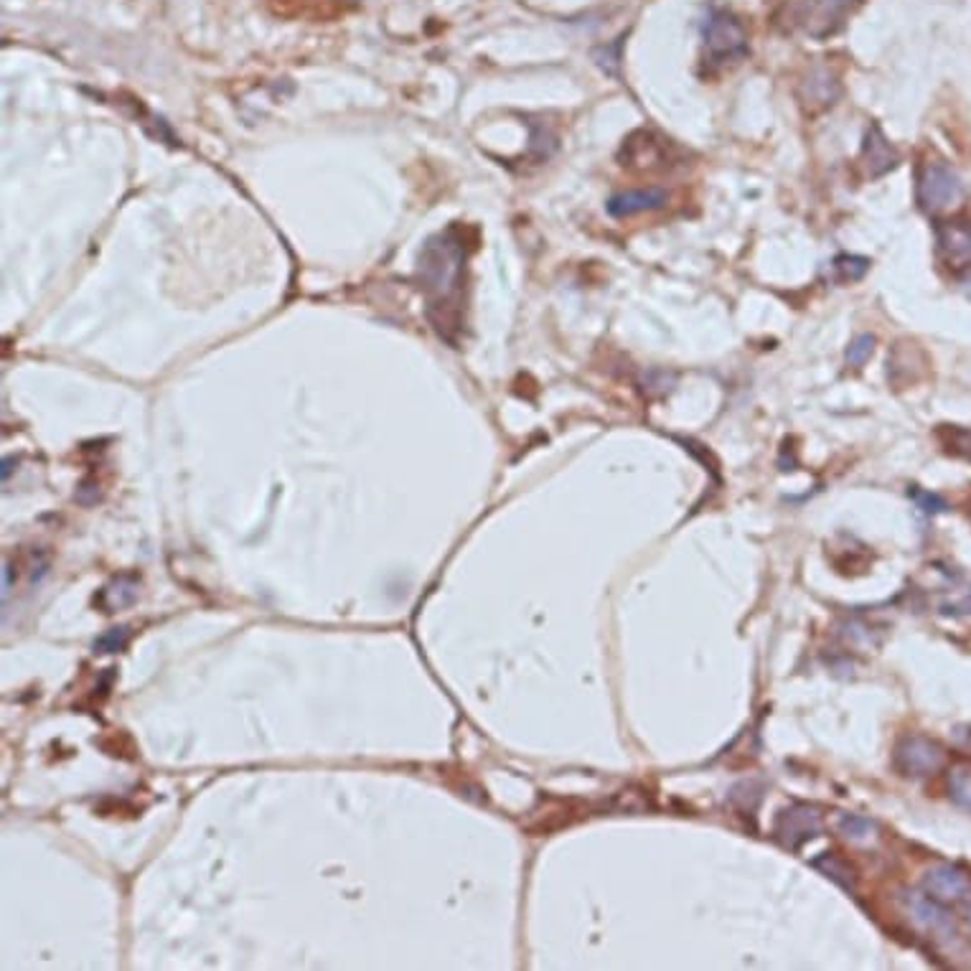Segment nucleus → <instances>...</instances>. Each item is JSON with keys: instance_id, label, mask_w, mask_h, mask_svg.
I'll return each instance as SVG.
<instances>
[{"instance_id": "nucleus-1", "label": "nucleus", "mask_w": 971, "mask_h": 971, "mask_svg": "<svg viewBox=\"0 0 971 971\" xmlns=\"http://www.w3.org/2000/svg\"><path fill=\"white\" fill-rule=\"evenodd\" d=\"M466 257V240L459 227L432 236L420 255V288L428 300V318L451 344H455V333L461 331Z\"/></svg>"}, {"instance_id": "nucleus-2", "label": "nucleus", "mask_w": 971, "mask_h": 971, "mask_svg": "<svg viewBox=\"0 0 971 971\" xmlns=\"http://www.w3.org/2000/svg\"><path fill=\"white\" fill-rule=\"evenodd\" d=\"M699 31L709 64H736L748 56V31L736 13L713 5L702 19Z\"/></svg>"}, {"instance_id": "nucleus-3", "label": "nucleus", "mask_w": 971, "mask_h": 971, "mask_svg": "<svg viewBox=\"0 0 971 971\" xmlns=\"http://www.w3.org/2000/svg\"><path fill=\"white\" fill-rule=\"evenodd\" d=\"M964 199V184L959 174L941 161L924 163L918 176V203L926 214H944Z\"/></svg>"}, {"instance_id": "nucleus-4", "label": "nucleus", "mask_w": 971, "mask_h": 971, "mask_svg": "<svg viewBox=\"0 0 971 971\" xmlns=\"http://www.w3.org/2000/svg\"><path fill=\"white\" fill-rule=\"evenodd\" d=\"M895 763L905 776H934L936 771L944 769L946 753L936 740H928L924 736H911L903 738L895 748Z\"/></svg>"}, {"instance_id": "nucleus-5", "label": "nucleus", "mask_w": 971, "mask_h": 971, "mask_svg": "<svg viewBox=\"0 0 971 971\" xmlns=\"http://www.w3.org/2000/svg\"><path fill=\"white\" fill-rule=\"evenodd\" d=\"M854 0H802L796 8V21L814 38H827L842 29Z\"/></svg>"}, {"instance_id": "nucleus-6", "label": "nucleus", "mask_w": 971, "mask_h": 971, "mask_svg": "<svg viewBox=\"0 0 971 971\" xmlns=\"http://www.w3.org/2000/svg\"><path fill=\"white\" fill-rule=\"evenodd\" d=\"M936 247L941 263L953 273L971 267V224L941 222L936 227Z\"/></svg>"}, {"instance_id": "nucleus-7", "label": "nucleus", "mask_w": 971, "mask_h": 971, "mask_svg": "<svg viewBox=\"0 0 971 971\" xmlns=\"http://www.w3.org/2000/svg\"><path fill=\"white\" fill-rule=\"evenodd\" d=\"M821 831V816L812 806L796 804L791 809L781 812L776 821V837L783 847L788 850H798L806 839L816 837Z\"/></svg>"}, {"instance_id": "nucleus-8", "label": "nucleus", "mask_w": 971, "mask_h": 971, "mask_svg": "<svg viewBox=\"0 0 971 971\" xmlns=\"http://www.w3.org/2000/svg\"><path fill=\"white\" fill-rule=\"evenodd\" d=\"M924 887L938 903H951L969 895L971 878L957 864H936L924 875Z\"/></svg>"}, {"instance_id": "nucleus-9", "label": "nucleus", "mask_w": 971, "mask_h": 971, "mask_svg": "<svg viewBox=\"0 0 971 971\" xmlns=\"http://www.w3.org/2000/svg\"><path fill=\"white\" fill-rule=\"evenodd\" d=\"M666 199H669L666 191L656 189V186H651V189L621 191L608 201V214L624 219V217L641 214V211H654L664 207Z\"/></svg>"}, {"instance_id": "nucleus-10", "label": "nucleus", "mask_w": 971, "mask_h": 971, "mask_svg": "<svg viewBox=\"0 0 971 971\" xmlns=\"http://www.w3.org/2000/svg\"><path fill=\"white\" fill-rule=\"evenodd\" d=\"M862 158H864V170H868L870 178H880L885 176L887 170H893L897 166V153L887 137L883 135V130L878 125H870L868 137H864V148H862Z\"/></svg>"}, {"instance_id": "nucleus-11", "label": "nucleus", "mask_w": 971, "mask_h": 971, "mask_svg": "<svg viewBox=\"0 0 971 971\" xmlns=\"http://www.w3.org/2000/svg\"><path fill=\"white\" fill-rule=\"evenodd\" d=\"M905 905H908V913L913 916V920L920 928L934 934H944L951 928V918L946 916V911L941 908V903L936 901L931 895H920V893H908L905 895Z\"/></svg>"}, {"instance_id": "nucleus-12", "label": "nucleus", "mask_w": 971, "mask_h": 971, "mask_svg": "<svg viewBox=\"0 0 971 971\" xmlns=\"http://www.w3.org/2000/svg\"><path fill=\"white\" fill-rule=\"evenodd\" d=\"M802 92L806 104H812V108H829L839 97L837 75L827 67H814L804 81Z\"/></svg>"}, {"instance_id": "nucleus-13", "label": "nucleus", "mask_w": 971, "mask_h": 971, "mask_svg": "<svg viewBox=\"0 0 971 971\" xmlns=\"http://www.w3.org/2000/svg\"><path fill=\"white\" fill-rule=\"evenodd\" d=\"M135 595H137V581H135V577H118L115 583L108 585L100 593V603H102L104 608H108V614H112V610L130 606V603L135 600Z\"/></svg>"}, {"instance_id": "nucleus-14", "label": "nucleus", "mask_w": 971, "mask_h": 971, "mask_svg": "<svg viewBox=\"0 0 971 971\" xmlns=\"http://www.w3.org/2000/svg\"><path fill=\"white\" fill-rule=\"evenodd\" d=\"M949 791L953 802L964 806L967 812H971V765H957V769L951 771Z\"/></svg>"}, {"instance_id": "nucleus-15", "label": "nucleus", "mask_w": 971, "mask_h": 971, "mask_svg": "<svg viewBox=\"0 0 971 971\" xmlns=\"http://www.w3.org/2000/svg\"><path fill=\"white\" fill-rule=\"evenodd\" d=\"M839 831H842L847 839H852V842H868V839L872 837V831H875V824H872L870 819H864V816L847 814V816H842V819H839Z\"/></svg>"}, {"instance_id": "nucleus-16", "label": "nucleus", "mask_w": 971, "mask_h": 971, "mask_svg": "<svg viewBox=\"0 0 971 971\" xmlns=\"http://www.w3.org/2000/svg\"><path fill=\"white\" fill-rule=\"evenodd\" d=\"M814 868H819L824 875L831 878V880H835V883H839L842 887H847V891H850V887L854 885L850 868H847L845 862H839L837 857L824 854V857H819V860H814Z\"/></svg>"}, {"instance_id": "nucleus-17", "label": "nucleus", "mask_w": 971, "mask_h": 971, "mask_svg": "<svg viewBox=\"0 0 971 971\" xmlns=\"http://www.w3.org/2000/svg\"><path fill=\"white\" fill-rule=\"evenodd\" d=\"M835 271L842 283H854L870 271V260L854 257V255H842V257L835 260Z\"/></svg>"}, {"instance_id": "nucleus-18", "label": "nucleus", "mask_w": 971, "mask_h": 971, "mask_svg": "<svg viewBox=\"0 0 971 971\" xmlns=\"http://www.w3.org/2000/svg\"><path fill=\"white\" fill-rule=\"evenodd\" d=\"M944 445L946 451L953 455H961V459L971 461V432L961 430V428H944L941 430Z\"/></svg>"}, {"instance_id": "nucleus-19", "label": "nucleus", "mask_w": 971, "mask_h": 971, "mask_svg": "<svg viewBox=\"0 0 971 971\" xmlns=\"http://www.w3.org/2000/svg\"><path fill=\"white\" fill-rule=\"evenodd\" d=\"M621 41L624 38H618L608 46L595 48V62H598V67L614 77H618V67H621Z\"/></svg>"}, {"instance_id": "nucleus-20", "label": "nucleus", "mask_w": 971, "mask_h": 971, "mask_svg": "<svg viewBox=\"0 0 971 971\" xmlns=\"http://www.w3.org/2000/svg\"><path fill=\"white\" fill-rule=\"evenodd\" d=\"M128 633L130 631L125 626L112 628V631H108L95 641V651H100V654H115V651H120L128 643Z\"/></svg>"}, {"instance_id": "nucleus-21", "label": "nucleus", "mask_w": 971, "mask_h": 971, "mask_svg": "<svg viewBox=\"0 0 971 971\" xmlns=\"http://www.w3.org/2000/svg\"><path fill=\"white\" fill-rule=\"evenodd\" d=\"M872 349H875V339L862 333V336H857L850 349H847V362H850V366H862L870 358Z\"/></svg>"}, {"instance_id": "nucleus-22", "label": "nucleus", "mask_w": 971, "mask_h": 971, "mask_svg": "<svg viewBox=\"0 0 971 971\" xmlns=\"http://www.w3.org/2000/svg\"><path fill=\"white\" fill-rule=\"evenodd\" d=\"M911 496H913V499H916V504H918V509H920V511H926V514L946 511V501L941 499V496L928 494V492H920V488H911Z\"/></svg>"}, {"instance_id": "nucleus-23", "label": "nucleus", "mask_w": 971, "mask_h": 971, "mask_svg": "<svg viewBox=\"0 0 971 971\" xmlns=\"http://www.w3.org/2000/svg\"><path fill=\"white\" fill-rule=\"evenodd\" d=\"M967 918H969V926H971V887H969V903H967Z\"/></svg>"}, {"instance_id": "nucleus-24", "label": "nucleus", "mask_w": 971, "mask_h": 971, "mask_svg": "<svg viewBox=\"0 0 971 971\" xmlns=\"http://www.w3.org/2000/svg\"><path fill=\"white\" fill-rule=\"evenodd\" d=\"M967 285H969V288H967V290H969V296H971V280H969V283H967Z\"/></svg>"}]
</instances>
